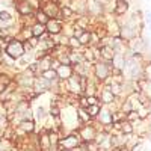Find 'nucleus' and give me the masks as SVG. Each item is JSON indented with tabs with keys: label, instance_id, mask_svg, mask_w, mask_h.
Here are the masks:
<instances>
[{
	"label": "nucleus",
	"instance_id": "obj_1",
	"mask_svg": "<svg viewBox=\"0 0 151 151\" xmlns=\"http://www.w3.org/2000/svg\"><path fill=\"white\" fill-rule=\"evenodd\" d=\"M112 68H113V64H112V62L97 60L95 64L92 65V77H94L100 85H103V83L110 77Z\"/></svg>",
	"mask_w": 151,
	"mask_h": 151
},
{
	"label": "nucleus",
	"instance_id": "obj_2",
	"mask_svg": "<svg viewBox=\"0 0 151 151\" xmlns=\"http://www.w3.org/2000/svg\"><path fill=\"white\" fill-rule=\"evenodd\" d=\"M80 144H82V139L77 134V132H71V133L65 134L64 137L59 139L58 150L59 151H74L80 147Z\"/></svg>",
	"mask_w": 151,
	"mask_h": 151
},
{
	"label": "nucleus",
	"instance_id": "obj_3",
	"mask_svg": "<svg viewBox=\"0 0 151 151\" xmlns=\"http://www.w3.org/2000/svg\"><path fill=\"white\" fill-rule=\"evenodd\" d=\"M65 91L68 94H74V95H82V86H80V79L77 74H73L70 79L65 80Z\"/></svg>",
	"mask_w": 151,
	"mask_h": 151
},
{
	"label": "nucleus",
	"instance_id": "obj_4",
	"mask_svg": "<svg viewBox=\"0 0 151 151\" xmlns=\"http://www.w3.org/2000/svg\"><path fill=\"white\" fill-rule=\"evenodd\" d=\"M6 53L9 58L12 59H20L21 56H24V47L21 41H11L9 45L6 47Z\"/></svg>",
	"mask_w": 151,
	"mask_h": 151
},
{
	"label": "nucleus",
	"instance_id": "obj_5",
	"mask_svg": "<svg viewBox=\"0 0 151 151\" xmlns=\"http://www.w3.org/2000/svg\"><path fill=\"white\" fill-rule=\"evenodd\" d=\"M97 124H100L101 127H106V125H112L113 124V112L107 107L103 106L101 110H100V115L97 116Z\"/></svg>",
	"mask_w": 151,
	"mask_h": 151
},
{
	"label": "nucleus",
	"instance_id": "obj_6",
	"mask_svg": "<svg viewBox=\"0 0 151 151\" xmlns=\"http://www.w3.org/2000/svg\"><path fill=\"white\" fill-rule=\"evenodd\" d=\"M98 100L103 103V106H110L116 100V97L109 91L107 86H101L100 88V92H98Z\"/></svg>",
	"mask_w": 151,
	"mask_h": 151
},
{
	"label": "nucleus",
	"instance_id": "obj_7",
	"mask_svg": "<svg viewBox=\"0 0 151 151\" xmlns=\"http://www.w3.org/2000/svg\"><path fill=\"white\" fill-rule=\"evenodd\" d=\"M33 86H35V92L40 95V94H44V92H47V91L52 89L53 83L48 82V80H45L44 77H36V79L33 80Z\"/></svg>",
	"mask_w": 151,
	"mask_h": 151
},
{
	"label": "nucleus",
	"instance_id": "obj_8",
	"mask_svg": "<svg viewBox=\"0 0 151 151\" xmlns=\"http://www.w3.org/2000/svg\"><path fill=\"white\" fill-rule=\"evenodd\" d=\"M100 48V59L104 62H112L113 56H115V50L112 48L110 44H101L98 47Z\"/></svg>",
	"mask_w": 151,
	"mask_h": 151
},
{
	"label": "nucleus",
	"instance_id": "obj_9",
	"mask_svg": "<svg viewBox=\"0 0 151 151\" xmlns=\"http://www.w3.org/2000/svg\"><path fill=\"white\" fill-rule=\"evenodd\" d=\"M45 29L50 35H59L62 32V21L59 18H50L45 24Z\"/></svg>",
	"mask_w": 151,
	"mask_h": 151
},
{
	"label": "nucleus",
	"instance_id": "obj_10",
	"mask_svg": "<svg viewBox=\"0 0 151 151\" xmlns=\"http://www.w3.org/2000/svg\"><path fill=\"white\" fill-rule=\"evenodd\" d=\"M56 73H58V77H59V80H67V79H70L71 76L74 74V70H73V65H59L58 67V70H56Z\"/></svg>",
	"mask_w": 151,
	"mask_h": 151
},
{
	"label": "nucleus",
	"instance_id": "obj_11",
	"mask_svg": "<svg viewBox=\"0 0 151 151\" xmlns=\"http://www.w3.org/2000/svg\"><path fill=\"white\" fill-rule=\"evenodd\" d=\"M129 0H116V3H115V9H113V14H115L116 17L119 15H124L125 12L129 11Z\"/></svg>",
	"mask_w": 151,
	"mask_h": 151
},
{
	"label": "nucleus",
	"instance_id": "obj_12",
	"mask_svg": "<svg viewBox=\"0 0 151 151\" xmlns=\"http://www.w3.org/2000/svg\"><path fill=\"white\" fill-rule=\"evenodd\" d=\"M77 119H79L80 125H83V124H88V122L94 121V119L89 116V113H88V110H86L85 107H79V106H77Z\"/></svg>",
	"mask_w": 151,
	"mask_h": 151
},
{
	"label": "nucleus",
	"instance_id": "obj_13",
	"mask_svg": "<svg viewBox=\"0 0 151 151\" xmlns=\"http://www.w3.org/2000/svg\"><path fill=\"white\" fill-rule=\"evenodd\" d=\"M41 77H44L45 80L52 82V83H56V82L59 80V77H58V73H56V70H53V68L42 71V73H41Z\"/></svg>",
	"mask_w": 151,
	"mask_h": 151
},
{
	"label": "nucleus",
	"instance_id": "obj_14",
	"mask_svg": "<svg viewBox=\"0 0 151 151\" xmlns=\"http://www.w3.org/2000/svg\"><path fill=\"white\" fill-rule=\"evenodd\" d=\"M101 107H103V103H98V104L88 106L86 110H88V113H89V116H91L92 119H97V116L100 115V110H101Z\"/></svg>",
	"mask_w": 151,
	"mask_h": 151
},
{
	"label": "nucleus",
	"instance_id": "obj_15",
	"mask_svg": "<svg viewBox=\"0 0 151 151\" xmlns=\"http://www.w3.org/2000/svg\"><path fill=\"white\" fill-rule=\"evenodd\" d=\"M121 133L122 134H127V136H130V134H134V125L132 124V122H129V121H122L121 122Z\"/></svg>",
	"mask_w": 151,
	"mask_h": 151
},
{
	"label": "nucleus",
	"instance_id": "obj_16",
	"mask_svg": "<svg viewBox=\"0 0 151 151\" xmlns=\"http://www.w3.org/2000/svg\"><path fill=\"white\" fill-rule=\"evenodd\" d=\"M30 30H32V36H36V38H41V36L47 32L45 24H41V23H36Z\"/></svg>",
	"mask_w": 151,
	"mask_h": 151
},
{
	"label": "nucleus",
	"instance_id": "obj_17",
	"mask_svg": "<svg viewBox=\"0 0 151 151\" xmlns=\"http://www.w3.org/2000/svg\"><path fill=\"white\" fill-rule=\"evenodd\" d=\"M35 116L38 121H45V118H48V110L44 106H38L35 110Z\"/></svg>",
	"mask_w": 151,
	"mask_h": 151
},
{
	"label": "nucleus",
	"instance_id": "obj_18",
	"mask_svg": "<svg viewBox=\"0 0 151 151\" xmlns=\"http://www.w3.org/2000/svg\"><path fill=\"white\" fill-rule=\"evenodd\" d=\"M77 40H79V42H80L82 47H89L91 45V32L89 30H85L82 33V36L77 38Z\"/></svg>",
	"mask_w": 151,
	"mask_h": 151
},
{
	"label": "nucleus",
	"instance_id": "obj_19",
	"mask_svg": "<svg viewBox=\"0 0 151 151\" xmlns=\"http://www.w3.org/2000/svg\"><path fill=\"white\" fill-rule=\"evenodd\" d=\"M20 127L26 132V133H32L35 130V122L32 119H23L21 124H20Z\"/></svg>",
	"mask_w": 151,
	"mask_h": 151
},
{
	"label": "nucleus",
	"instance_id": "obj_20",
	"mask_svg": "<svg viewBox=\"0 0 151 151\" xmlns=\"http://www.w3.org/2000/svg\"><path fill=\"white\" fill-rule=\"evenodd\" d=\"M137 115H139V119H142V121H147V119L151 116V107L141 106L139 109H137Z\"/></svg>",
	"mask_w": 151,
	"mask_h": 151
},
{
	"label": "nucleus",
	"instance_id": "obj_21",
	"mask_svg": "<svg viewBox=\"0 0 151 151\" xmlns=\"http://www.w3.org/2000/svg\"><path fill=\"white\" fill-rule=\"evenodd\" d=\"M142 74H144V77L151 82V60H145L144 62V65H142Z\"/></svg>",
	"mask_w": 151,
	"mask_h": 151
},
{
	"label": "nucleus",
	"instance_id": "obj_22",
	"mask_svg": "<svg viewBox=\"0 0 151 151\" xmlns=\"http://www.w3.org/2000/svg\"><path fill=\"white\" fill-rule=\"evenodd\" d=\"M74 15V11L70 6H60V17L65 20H71Z\"/></svg>",
	"mask_w": 151,
	"mask_h": 151
},
{
	"label": "nucleus",
	"instance_id": "obj_23",
	"mask_svg": "<svg viewBox=\"0 0 151 151\" xmlns=\"http://www.w3.org/2000/svg\"><path fill=\"white\" fill-rule=\"evenodd\" d=\"M50 18L47 17V14L44 11H38L36 12V21L38 23H41V24H47V21H48Z\"/></svg>",
	"mask_w": 151,
	"mask_h": 151
},
{
	"label": "nucleus",
	"instance_id": "obj_24",
	"mask_svg": "<svg viewBox=\"0 0 151 151\" xmlns=\"http://www.w3.org/2000/svg\"><path fill=\"white\" fill-rule=\"evenodd\" d=\"M136 119H139L137 110H130V112L125 113V121H129V122H134Z\"/></svg>",
	"mask_w": 151,
	"mask_h": 151
},
{
	"label": "nucleus",
	"instance_id": "obj_25",
	"mask_svg": "<svg viewBox=\"0 0 151 151\" xmlns=\"http://www.w3.org/2000/svg\"><path fill=\"white\" fill-rule=\"evenodd\" d=\"M68 47H70V48H74V50H77V48H82V45H80L79 40H77V38H74V36L68 38Z\"/></svg>",
	"mask_w": 151,
	"mask_h": 151
},
{
	"label": "nucleus",
	"instance_id": "obj_26",
	"mask_svg": "<svg viewBox=\"0 0 151 151\" xmlns=\"http://www.w3.org/2000/svg\"><path fill=\"white\" fill-rule=\"evenodd\" d=\"M88 106H89V104H88V97L86 95H79V107H88Z\"/></svg>",
	"mask_w": 151,
	"mask_h": 151
},
{
	"label": "nucleus",
	"instance_id": "obj_27",
	"mask_svg": "<svg viewBox=\"0 0 151 151\" xmlns=\"http://www.w3.org/2000/svg\"><path fill=\"white\" fill-rule=\"evenodd\" d=\"M11 20H12V17H11L9 12H6V11H0V21H11Z\"/></svg>",
	"mask_w": 151,
	"mask_h": 151
},
{
	"label": "nucleus",
	"instance_id": "obj_28",
	"mask_svg": "<svg viewBox=\"0 0 151 151\" xmlns=\"http://www.w3.org/2000/svg\"><path fill=\"white\" fill-rule=\"evenodd\" d=\"M8 148H9V142L0 141V151H8Z\"/></svg>",
	"mask_w": 151,
	"mask_h": 151
},
{
	"label": "nucleus",
	"instance_id": "obj_29",
	"mask_svg": "<svg viewBox=\"0 0 151 151\" xmlns=\"http://www.w3.org/2000/svg\"><path fill=\"white\" fill-rule=\"evenodd\" d=\"M147 23H148V27H150V30H151V20H150V21H147Z\"/></svg>",
	"mask_w": 151,
	"mask_h": 151
}]
</instances>
